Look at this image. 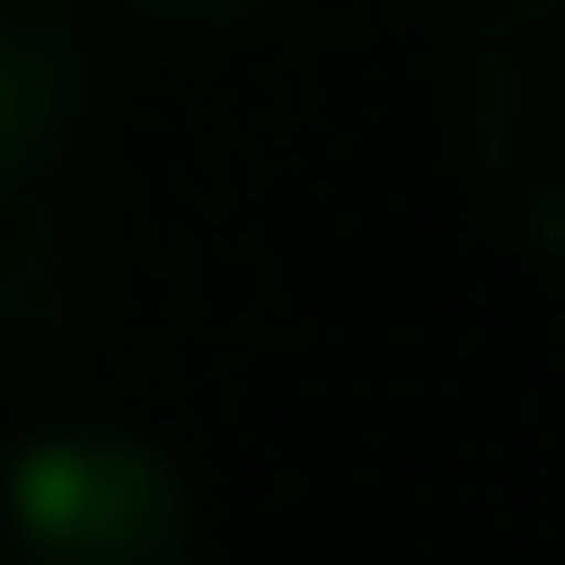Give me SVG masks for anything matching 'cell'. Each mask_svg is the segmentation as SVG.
<instances>
[{"instance_id": "obj_1", "label": "cell", "mask_w": 565, "mask_h": 565, "mask_svg": "<svg viewBox=\"0 0 565 565\" xmlns=\"http://www.w3.org/2000/svg\"><path fill=\"white\" fill-rule=\"evenodd\" d=\"M0 565H198V487L132 422L0 434Z\"/></svg>"}, {"instance_id": "obj_2", "label": "cell", "mask_w": 565, "mask_h": 565, "mask_svg": "<svg viewBox=\"0 0 565 565\" xmlns=\"http://www.w3.org/2000/svg\"><path fill=\"white\" fill-rule=\"evenodd\" d=\"M460 145L487 211L565 264V0H487L460 66Z\"/></svg>"}, {"instance_id": "obj_3", "label": "cell", "mask_w": 565, "mask_h": 565, "mask_svg": "<svg viewBox=\"0 0 565 565\" xmlns=\"http://www.w3.org/2000/svg\"><path fill=\"white\" fill-rule=\"evenodd\" d=\"M79 132V0H0V198H26Z\"/></svg>"}, {"instance_id": "obj_4", "label": "cell", "mask_w": 565, "mask_h": 565, "mask_svg": "<svg viewBox=\"0 0 565 565\" xmlns=\"http://www.w3.org/2000/svg\"><path fill=\"white\" fill-rule=\"evenodd\" d=\"M145 13H171V26H250V13H277V0H145Z\"/></svg>"}]
</instances>
